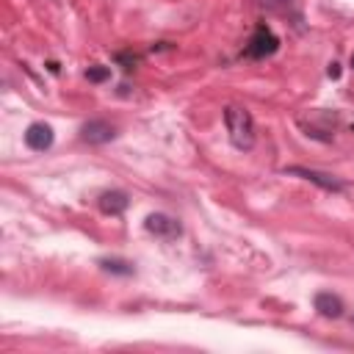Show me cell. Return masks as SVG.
I'll use <instances>...</instances> for the list:
<instances>
[{"instance_id": "cell-6", "label": "cell", "mask_w": 354, "mask_h": 354, "mask_svg": "<svg viewBox=\"0 0 354 354\" xmlns=\"http://www.w3.org/2000/svg\"><path fill=\"white\" fill-rule=\"evenodd\" d=\"M25 144H28L33 152H44V149H50V147H53V127L44 124V122H33V124H28V130H25Z\"/></svg>"}, {"instance_id": "cell-10", "label": "cell", "mask_w": 354, "mask_h": 354, "mask_svg": "<svg viewBox=\"0 0 354 354\" xmlns=\"http://www.w3.org/2000/svg\"><path fill=\"white\" fill-rule=\"evenodd\" d=\"M257 6H263L266 11H277V14H285L290 8L299 6V0H257Z\"/></svg>"}, {"instance_id": "cell-7", "label": "cell", "mask_w": 354, "mask_h": 354, "mask_svg": "<svg viewBox=\"0 0 354 354\" xmlns=\"http://www.w3.org/2000/svg\"><path fill=\"white\" fill-rule=\"evenodd\" d=\"M313 307L318 310V315H324V318H340L343 315V301H340V296H335V293H329V290H318L315 293V299H313Z\"/></svg>"}, {"instance_id": "cell-3", "label": "cell", "mask_w": 354, "mask_h": 354, "mask_svg": "<svg viewBox=\"0 0 354 354\" xmlns=\"http://www.w3.org/2000/svg\"><path fill=\"white\" fill-rule=\"evenodd\" d=\"M282 174L301 177V180H307V183H313V185H318V188H324V191H332V194H340V191L346 188L337 177H332V174H326V171H318V169H307V166H288V169H282Z\"/></svg>"}, {"instance_id": "cell-13", "label": "cell", "mask_w": 354, "mask_h": 354, "mask_svg": "<svg viewBox=\"0 0 354 354\" xmlns=\"http://www.w3.org/2000/svg\"><path fill=\"white\" fill-rule=\"evenodd\" d=\"M351 66H354V55H351Z\"/></svg>"}, {"instance_id": "cell-9", "label": "cell", "mask_w": 354, "mask_h": 354, "mask_svg": "<svg viewBox=\"0 0 354 354\" xmlns=\"http://www.w3.org/2000/svg\"><path fill=\"white\" fill-rule=\"evenodd\" d=\"M100 268L108 271V274H116V277H130L133 274V263H127L122 257H102L100 260Z\"/></svg>"}, {"instance_id": "cell-8", "label": "cell", "mask_w": 354, "mask_h": 354, "mask_svg": "<svg viewBox=\"0 0 354 354\" xmlns=\"http://www.w3.org/2000/svg\"><path fill=\"white\" fill-rule=\"evenodd\" d=\"M97 205H100V210H102L105 216H122V213L127 210L130 199H127L124 191H105V194H100Z\"/></svg>"}, {"instance_id": "cell-11", "label": "cell", "mask_w": 354, "mask_h": 354, "mask_svg": "<svg viewBox=\"0 0 354 354\" xmlns=\"http://www.w3.org/2000/svg\"><path fill=\"white\" fill-rule=\"evenodd\" d=\"M86 77H88L91 83H102V80L111 77V66H88V69H86Z\"/></svg>"}, {"instance_id": "cell-4", "label": "cell", "mask_w": 354, "mask_h": 354, "mask_svg": "<svg viewBox=\"0 0 354 354\" xmlns=\"http://www.w3.org/2000/svg\"><path fill=\"white\" fill-rule=\"evenodd\" d=\"M277 47H279V39L271 33V28L257 25V30L252 33V39L246 44V55L249 58H266V55H274Z\"/></svg>"}, {"instance_id": "cell-12", "label": "cell", "mask_w": 354, "mask_h": 354, "mask_svg": "<svg viewBox=\"0 0 354 354\" xmlns=\"http://www.w3.org/2000/svg\"><path fill=\"white\" fill-rule=\"evenodd\" d=\"M326 75H329V77H340V64H329Z\"/></svg>"}, {"instance_id": "cell-2", "label": "cell", "mask_w": 354, "mask_h": 354, "mask_svg": "<svg viewBox=\"0 0 354 354\" xmlns=\"http://www.w3.org/2000/svg\"><path fill=\"white\" fill-rule=\"evenodd\" d=\"M144 230H147L149 235L160 238V241H174V238H180L183 224H180L174 216H169V213H149V216L144 218Z\"/></svg>"}, {"instance_id": "cell-1", "label": "cell", "mask_w": 354, "mask_h": 354, "mask_svg": "<svg viewBox=\"0 0 354 354\" xmlns=\"http://www.w3.org/2000/svg\"><path fill=\"white\" fill-rule=\"evenodd\" d=\"M224 124H227V133H230V144L235 149L246 152V149L254 147V119L246 108L227 105L224 108Z\"/></svg>"}, {"instance_id": "cell-5", "label": "cell", "mask_w": 354, "mask_h": 354, "mask_svg": "<svg viewBox=\"0 0 354 354\" xmlns=\"http://www.w3.org/2000/svg\"><path fill=\"white\" fill-rule=\"evenodd\" d=\"M80 138L86 144H108L116 138V127L105 119H88L80 124Z\"/></svg>"}]
</instances>
